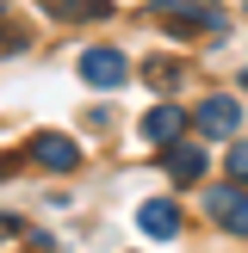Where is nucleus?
Instances as JSON below:
<instances>
[{
  "label": "nucleus",
  "mask_w": 248,
  "mask_h": 253,
  "mask_svg": "<svg viewBox=\"0 0 248 253\" xmlns=\"http://www.w3.org/2000/svg\"><path fill=\"white\" fill-rule=\"evenodd\" d=\"M180 130H186V111H180V105H155V111L143 118V136H149V142H161V148L180 142Z\"/></svg>",
  "instance_id": "8"
},
{
  "label": "nucleus",
  "mask_w": 248,
  "mask_h": 253,
  "mask_svg": "<svg viewBox=\"0 0 248 253\" xmlns=\"http://www.w3.org/2000/svg\"><path fill=\"white\" fill-rule=\"evenodd\" d=\"M168 173H174V185H198L205 179V148L198 142H168Z\"/></svg>",
  "instance_id": "7"
},
{
  "label": "nucleus",
  "mask_w": 248,
  "mask_h": 253,
  "mask_svg": "<svg viewBox=\"0 0 248 253\" xmlns=\"http://www.w3.org/2000/svg\"><path fill=\"white\" fill-rule=\"evenodd\" d=\"M74 74H81V81L93 86V93H118V86L130 81V62H124V49H112V43H93V49H81Z\"/></svg>",
  "instance_id": "1"
},
{
  "label": "nucleus",
  "mask_w": 248,
  "mask_h": 253,
  "mask_svg": "<svg viewBox=\"0 0 248 253\" xmlns=\"http://www.w3.org/2000/svg\"><path fill=\"white\" fill-rule=\"evenodd\" d=\"M205 210L230 235H248V192H242V185H211V192H205Z\"/></svg>",
  "instance_id": "3"
},
{
  "label": "nucleus",
  "mask_w": 248,
  "mask_h": 253,
  "mask_svg": "<svg viewBox=\"0 0 248 253\" xmlns=\"http://www.w3.org/2000/svg\"><path fill=\"white\" fill-rule=\"evenodd\" d=\"M192 124H198L205 136H230L236 124H242V99H230V93H211L205 105L192 111Z\"/></svg>",
  "instance_id": "5"
},
{
  "label": "nucleus",
  "mask_w": 248,
  "mask_h": 253,
  "mask_svg": "<svg viewBox=\"0 0 248 253\" xmlns=\"http://www.w3.org/2000/svg\"><path fill=\"white\" fill-rule=\"evenodd\" d=\"M12 161H19V155H6V161H0V179H6V167H12Z\"/></svg>",
  "instance_id": "11"
},
{
  "label": "nucleus",
  "mask_w": 248,
  "mask_h": 253,
  "mask_svg": "<svg viewBox=\"0 0 248 253\" xmlns=\"http://www.w3.org/2000/svg\"><path fill=\"white\" fill-rule=\"evenodd\" d=\"M149 81H155V86H174V81H180V62H168V56H155V62H149Z\"/></svg>",
  "instance_id": "9"
},
{
  "label": "nucleus",
  "mask_w": 248,
  "mask_h": 253,
  "mask_svg": "<svg viewBox=\"0 0 248 253\" xmlns=\"http://www.w3.org/2000/svg\"><path fill=\"white\" fill-rule=\"evenodd\" d=\"M25 161H37V167H50V173H74L81 167V142H68V136H56V130H37L31 142H25Z\"/></svg>",
  "instance_id": "2"
},
{
  "label": "nucleus",
  "mask_w": 248,
  "mask_h": 253,
  "mask_svg": "<svg viewBox=\"0 0 248 253\" xmlns=\"http://www.w3.org/2000/svg\"><path fill=\"white\" fill-rule=\"evenodd\" d=\"M230 179H236V185H248V142H236V148H230Z\"/></svg>",
  "instance_id": "10"
},
{
  "label": "nucleus",
  "mask_w": 248,
  "mask_h": 253,
  "mask_svg": "<svg viewBox=\"0 0 248 253\" xmlns=\"http://www.w3.org/2000/svg\"><path fill=\"white\" fill-rule=\"evenodd\" d=\"M136 229H143L149 241H174V235H180V204H174V198H149V204L136 210Z\"/></svg>",
  "instance_id": "6"
},
{
  "label": "nucleus",
  "mask_w": 248,
  "mask_h": 253,
  "mask_svg": "<svg viewBox=\"0 0 248 253\" xmlns=\"http://www.w3.org/2000/svg\"><path fill=\"white\" fill-rule=\"evenodd\" d=\"M155 12L168 19V31H180V37H186V31H198V25H217V31H223V12H217V6H205V0H161Z\"/></svg>",
  "instance_id": "4"
}]
</instances>
